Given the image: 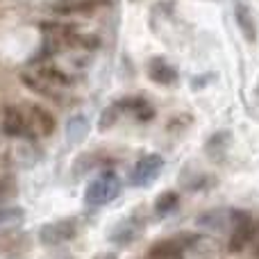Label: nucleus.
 I'll list each match as a JSON object with an SVG mask.
<instances>
[{
    "instance_id": "2eb2a0df",
    "label": "nucleus",
    "mask_w": 259,
    "mask_h": 259,
    "mask_svg": "<svg viewBox=\"0 0 259 259\" xmlns=\"http://www.w3.org/2000/svg\"><path fill=\"white\" fill-rule=\"evenodd\" d=\"M180 198L175 191H164L159 198L155 200V211L157 216H168L170 211H175V207H178Z\"/></svg>"
},
{
    "instance_id": "a211bd4d",
    "label": "nucleus",
    "mask_w": 259,
    "mask_h": 259,
    "mask_svg": "<svg viewBox=\"0 0 259 259\" xmlns=\"http://www.w3.org/2000/svg\"><path fill=\"white\" fill-rule=\"evenodd\" d=\"M230 219V214H225V211H211V214H205L198 219V223L202 225V228H211V230H221L225 225V221Z\"/></svg>"
},
{
    "instance_id": "39448f33",
    "label": "nucleus",
    "mask_w": 259,
    "mask_h": 259,
    "mask_svg": "<svg viewBox=\"0 0 259 259\" xmlns=\"http://www.w3.org/2000/svg\"><path fill=\"white\" fill-rule=\"evenodd\" d=\"M3 132L7 137L14 139H32L30 125H27L25 114L18 107H7L5 109V118H3Z\"/></svg>"
},
{
    "instance_id": "f257e3e1",
    "label": "nucleus",
    "mask_w": 259,
    "mask_h": 259,
    "mask_svg": "<svg viewBox=\"0 0 259 259\" xmlns=\"http://www.w3.org/2000/svg\"><path fill=\"white\" fill-rule=\"evenodd\" d=\"M118 193H121V180H118V175L114 170H105V173H100L87 187L84 202L89 207H103L107 202H112L114 198H118Z\"/></svg>"
},
{
    "instance_id": "f8f14e48",
    "label": "nucleus",
    "mask_w": 259,
    "mask_h": 259,
    "mask_svg": "<svg viewBox=\"0 0 259 259\" xmlns=\"http://www.w3.org/2000/svg\"><path fill=\"white\" fill-rule=\"evenodd\" d=\"M66 134H68V141L71 143L84 141L87 134H89V118L82 116V114L71 116L68 118V123H66Z\"/></svg>"
},
{
    "instance_id": "9d476101",
    "label": "nucleus",
    "mask_w": 259,
    "mask_h": 259,
    "mask_svg": "<svg viewBox=\"0 0 259 259\" xmlns=\"http://www.w3.org/2000/svg\"><path fill=\"white\" fill-rule=\"evenodd\" d=\"M139 237V225L134 221H123L109 232V241L118 243V246H127Z\"/></svg>"
},
{
    "instance_id": "dca6fc26",
    "label": "nucleus",
    "mask_w": 259,
    "mask_h": 259,
    "mask_svg": "<svg viewBox=\"0 0 259 259\" xmlns=\"http://www.w3.org/2000/svg\"><path fill=\"white\" fill-rule=\"evenodd\" d=\"M21 80H23V84L30 87L32 91H36V94H41V96H48V98H55L59 103V94L53 91V87H50L48 82H41V80H36L34 75H27V73H23Z\"/></svg>"
},
{
    "instance_id": "ddd939ff",
    "label": "nucleus",
    "mask_w": 259,
    "mask_h": 259,
    "mask_svg": "<svg viewBox=\"0 0 259 259\" xmlns=\"http://www.w3.org/2000/svg\"><path fill=\"white\" fill-rule=\"evenodd\" d=\"M39 75H41V80H46L48 84H55V87H71L73 84V77L68 75V73H64L62 68H57V66H50V64L39 68Z\"/></svg>"
},
{
    "instance_id": "423d86ee",
    "label": "nucleus",
    "mask_w": 259,
    "mask_h": 259,
    "mask_svg": "<svg viewBox=\"0 0 259 259\" xmlns=\"http://www.w3.org/2000/svg\"><path fill=\"white\" fill-rule=\"evenodd\" d=\"M148 75L155 82H159V84H173V82L178 80V71H175L164 57L150 59V64H148Z\"/></svg>"
},
{
    "instance_id": "f03ea898",
    "label": "nucleus",
    "mask_w": 259,
    "mask_h": 259,
    "mask_svg": "<svg viewBox=\"0 0 259 259\" xmlns=\"http://www.w3.org/2000/svg\"><path fill=\"white\" fill-rule=\"evenodd\" d=\"M230 219H232V230H230V239H228V250L232 255H239V252H243L252 243L255 221L246 211H232Z\"/></svg>"
},
{
    "instance_id": "20e7f679",
    "label": "nucleus",
    "mask_w": 259,
    "mask_h": 259,
    "mask_svg": "<svg viewBox=\"0 0 259 259\" xmlns=\"http://www.w3.org/2000/svg\"><path fill=\"white\" fill-rule=\"evenodd\" d=\"M75 232H77V228L73 221H59V223L44 225L39 232V239H41V243H46V246H59V243H64V241L75 237Z\"/></svg>"
},
{
    "instance_id": "6e6552de",
    "label": "nucleus",
    "mask_w": 259,
    "mask_h": 259,
    "mask_svg": "<svg viewBox=\"0 0 259 259\" xmlns=\"http://www.w3.org/2000/svg\"><path fill=\"white\" fill-rule=\"evenodd\" d=\"M148 259H184V248L178 241H159L148 250Z\"/></svg>"
},
{
    "instance_id": "9b49d317",
    "label": "nucleus",
    "mask_w": 259,
    "mask_h": 259,
    "mask_svg": "<svg viewBox=\"0 0 259 259\" xmlns=\"http://www.w3.org/2000/svg\"><path fill=\"white\" fill-rule=\"evenodd\" d=\"M109 0H71V3L57 5V14H73V12H96L100 7H107Z\"/></svg>"
},
{
    "instance_id": "f3484780",
    "label": "nucleus",
    "mask_w": 259,
    "mask_h": 259,
    "mask_svg": "<svg viewBox=\"0 0 259 259\" xmlns=\"http://www.w3.org/2000/svg\"><path fill=\"white\" fill-rule=\"evenodd\" d=\"M23 221L21 207H0V228H14Z\"/></svg>"
},
{
    "instance_id": "6ab92c4d",
    "label": "nucleus",
    "mask_w": 259,
    "mask_h": 259,
    "mask_svg": "<svg viewBox=\"0 0 259 259\" xmlns=\"http://www.w3.org/2000/svg\"><path fill=\"white\" fill-rule=\"evenodd\" d=\"M118 112H121V109H118V105H112V107H107L103 112V118H100V130H109L114 125V123H116V118H118Z\"/></svg>"
},
{
    "instance_id": "4468645a",
    "label": "nucleus",
    "mask_w": 259,
    "mask_h": 259,
    "mask_svg": "<svg viewBox=\"0 0 259 259\" xmlns=\"http://www.w3.org/2000/svg\"><path fill=\"white\" fill-rule=\"evenodd\" d=\"M234 16H237V23H239V27H241L243 36H246L248 41H255L257 39V30H255V21H252L250 9H248L246 5H237Z\"/></svg>"
},
{
    "instance_id": "412c9836",
    "label": "nucleus",
    "mask_w": 259,
    "mask_h": 259,
    "mask_svg": "<svg viewBox=\"0 0 259 259\" xmlns=\"http://www.w3.org/2000/svg\"><path fill=\"white\" fill-rule=\"evenodd\" d=\"M96 259H116L114 255H100V257H96Z\"/></svg>"
},
{
    "instance_id": "aec40b11",
    "label": "nucleus",
    "mask_w": 259,
    "mask_h": 259,
    "mask_svg": "<svg viewBox=\"0 0 259 259\" xmlns=\"http://www.w3.org/2000/svg\"><path fill=\"white\" fill-rule=\"evenodd\" d=\"M252 246H255V257L259 259V223H255V237H252Z\"/></svg>"
},
{
    "instance_id": "7ed1b4c3",
    "label": "nucleus",
    "mask_w": 259,
    "mask_h": 259,
    "mask_svg": "<svg viewBox=\"0 0 259 259\" xmlns=\"http://www.w3.org/2000/svg\"><path fill=\"white\" fill-rule=\"evenodd\" d=\"M161 168H164V157L150 152V155H143L141 159H137V164L130 170V184L132 187H148L159 178Z\"/></svg>"
},
{
    "instance_id": "1a4fd4ad",
    "label": "nucleus",
    "mask_w": 259,
    "mask_h": 259,
    "mask_svg": "<svg viewBox=\"0 0 259 259\" xmlns=\"http://www.w3.org/2000/svg\"><path fill=\"white\" fill-rule=\"evenodd\" d=\"M118 109H125V112H130L132 116H137L139 121H143V123L155 118V109H152L143 98H125L121 105H118Z\"/></svg>"
},
{
    "instance_id": "0eeeda50",
    "label": "nucleus",
    "mask_w": 259,
    "mask_h": 259,
    "mask_svg": "<svg viewBox=\"0 0 259 259\" xmlns=\"http://www.w3.org/2000/svg\"><path fill=\"white\" fill-rule=\"evenodd\" d=\"M27 112H30L32 123H34L36 130H39L41 134L50 137V134L57 130V121H55V116L46 107H41V105H30V107H27Z\"/></svg>"
}]
</instances>
